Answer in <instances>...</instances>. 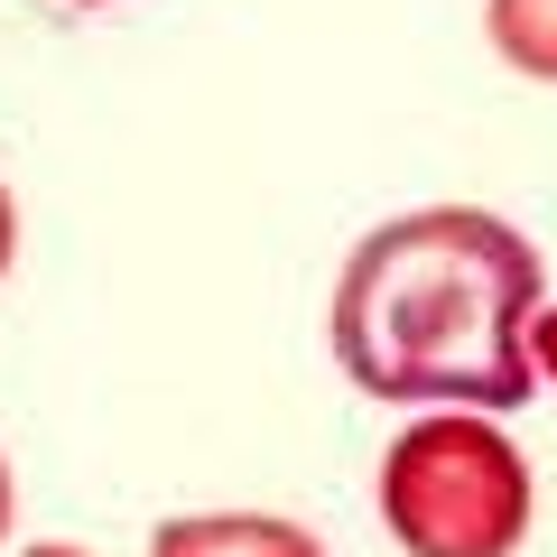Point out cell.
I'll list each match as a JSON object with an SVG mask.
<instances>
[{
	"label": "cell",
	"instance_id": "obj_6",
	"mask_svg": "<svg viewBox=\"0 0 557 557\" xmlns=\"http://www.w3.org/2000/svg\"><path fill=\"white\" fill-rule=\"evenodd\" d=\"M10 251H20V214H10V186H0V270H10Z\"/></svg>",
	"mask_w": 557,
	"mask_h": 557
},
{
	"label": "cell",
	"instance_id": "obj_7",
	"mask_svg": "<svg viewBox=\"0 0 557 557\" xmlns=\"http://www.w3.org/2000/svg\"><path fill=\"white\" fill-rule=\"evenodd\" d=\"M0 530H10V465H0Z\"/></svg>",
	"mask_w": 557,
	"mask_h": 557
},
{
	"label": "cell",
	"instance_id": "obj_4",
	"mask_svg": "<svg viewBox=\"0 0 557 557\" xmlns=\"http://www.w3.org/2000/svg\"><path fill=\"white\" fill-rule=\"evenodd\" d=\"M493 47L520 75L557 84V0H493Z\"/></svg>",
	"mask_w": 557,
	"mask_h": 557
},
{
	"label": "cell",
	"instance_id": "obj_2",
	"mask_svg": "<svg viewBox=\"0 0 557 557\" xmlns=\"http://www.w3.org/2000/svg\"><path fill=\"white\" fill-rule=\"evenodd\" d=\"M381 520L409 557H511L530 539V465L483 418H428L381 456Z\"/></svg>",
	"mask_w": 557,
	"mask_h": 557
},
{
	"label": "cell",
	"instance_id": "obj_5",
	"mask_svg": "<svg viewBox=\"0 0 557 557\" xmlns=\"http://www.w3.org/2000/svg\"><path fill=\"white\" fill-rule=\"evenodd\" d=\"M530 362H539V372H548V381H557V307H548V317H539V325H530Z\"/></svg>",
	"mask_w": 557,
	"mask_h": 557
},
{
	"label": "cell",
	"instance_id": "obj_1",
	"mask_svg": "<svg viewBox=\"0 0 557 557\" xmlns=\"http://www.w3.org/2000/svg\"><path fill=\"white\" fill-rule=\"evenodd\" d=\"M539 251L474 205H428L354 242L335 278V362L372 399H465L520 409Z\"/></svg>",
	"mask_w": 557,
	"mask_h": 557
},
{
	"label": "cell",
	"instance_id": "obj_8",
	"mask_svg": "<svg viewBox=\"0 0 557 557\" xmlns=\"http://www.w3.org/2000/svg\"><path fill=\"white\" fill-rule=\"evenodd\" d=\"M28 557H84V548H28Z\"/></svg>",
	"mask_w": 557,
	"mask_h": 557
},
{
	"label": "cell",
	"instance_id": "obj_3",
	"mask_svg": "<svg viewBox=\"0 0 557 557\" xmlns=\"http://www.w3.org/2000/svg\"><path fill=\"white\" fill-rule=\"evenodd\" d=\"M149 557H325L298 520L270 511H205V520H168Z\"/></svg>",
	"mask_w": 557,
	"mask_h": 557
}]
</instances>
